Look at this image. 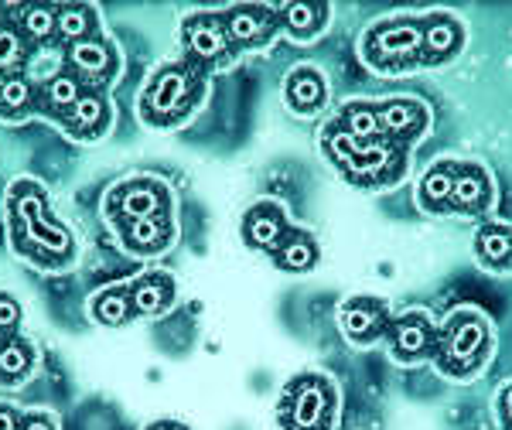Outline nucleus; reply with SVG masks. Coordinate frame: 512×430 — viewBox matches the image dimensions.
<instances>
[{
  "label": "nucleus",
  "mask_w": 512,
  "mask_h": 430,
  "mask_svg": "<svg viewBox=\"0 0 512 430\" xmlns=\"http://www.w3.org/2000/svg\"><path fill=\"white\" fill-rule=\"evenodd\" d=\"M321 151L328 161L359 188H383L396 185L407 171V147L393 140H355L338 120L321 130Z\"/></svg>",
  "instance_id": "obj_1"
},
{
  "label": "nucleus",
  "mask_w": 512,
  "mask_h": 430,
  "mask_svg": "<svg viewBox=\"0 0 512 430\" xmlns=\"http://www.w3.org/2000/svg\"><path fill=\"white\" fill-rule=\"evenodd\" d=\"M492 355V325L482 311L458 308L437 328L434 362L448 379H472Z\"/></svg>",
  "instance_id": "obj_2"
},
{
  "label": "nucleus",
  "mask_w": 512,
  "mask_h": 430,
  "mask_svg": "<svg viewBox=\"0 0 512 430\" xmlns=\"http://www.w3.org/2000/svg\"><path fill=\"white\" fill-rule=\"evenodd\" d=\"M420 41H424V18L396 14V18L376 21L362 35V62L379 76H400L420 65Z\"/></svg>",
  "instance_id": "obj_3"
},
{
  "label": "nucleus",
  "mask_w": 512,
  "mask_h": 430,
  "mask_svg": "<svg viewBox=\"0 0 512 430\" xmlns=\"http://www.w3.org/2000/svg\"><path fill=\"white\" fill-rule=\"evenodd\" d=\"M338 417V390L321 372H304L280 396L284 430H332Z\"/></svg>",
  "instance_id": "obj_4"
},
{
  "label": "nucleus",
  "mask_w": 512,
  "mask_h": 430,
  "mask_svg": "<svg viewBox=\"0 0 512 430\" xmlns=\"http://www.w3.org/2000/svg\"><path fill=\"white\" fill-rule=\"evenodd\" d=\"M11 212H14V222H18L21 236H28L38 250H45L52 256H65L72 250V236L48 219L45 195H41V188H35L31 181H21L18 185V192L11 198Z\"/></svg>",
  "instance_id": "obj_5"
},
{
  "label": "nucleus",
  "mask_w": 512,
  "mask_h": 430,
  "mask_svg": "<svg viewBox=\"0 0 512 430\" xmlns=\"http://www.w3.org/2000/svg\"><path fill=\"white\" fill-rule=\"evenodd\" d=\"M198 79L185 65H168L154 76L151 86L144 89V117L154 123H168L181 117L195 103Z\"/></svg>",
  "instance_id": "obj_6"
},
{
  "label": "nucleus",
  "mask_w": 512,
  "mask_h": 430,
  "mask_svg": "<svg viewBox=\"0 0 512 430\" xmlns=\"http://www.w3.org/2000/svg\"><path fill=\"white\" fill-rule=\"evenodd\" d=\"M390 321H393L390 304L373 294L345 297L342 308H338V328H342V335L349 338L352 345H359V349L376 345L379 338H386Z\"/></svg>",
  "instance_id": "obj_7"
},
{
  "label": "nucleus",
  "mask_w": 512,
  "mask_h": 430,
  "mask_svg": "<svg viewBox=\"0 0 512 430\" xmlns=\"http://www.w3.org/2000/svg\"><path fill=\"white\" fill-rule=\"evenodd\" d=\"M390 352L396 362L403 366H417V362L434 359L437 349V325L427 311H403L390 321V332H386Z\"/></svg>",
  "instance_id": "obj_8"
},
{
  "label": "nucleus",
  "mask_w": 512,
  "mask_h": 430,
  "mask_svg": "<svg viewBox=\"0 0 512 430\" xmlns=\"http://www.w3.org/2000/svg\"><path fill=\"white\" fill-rule=\"evenodd\" d=\"M376 113H379L383 137L400 147H407L410 140L424 137L427 127H431V110H427V103H420L414 96L383 99V103H376Z\"/></svg>",
  "instance_id": "obj_9"
},
{
  "label": "nucleus",
  "mask_w": 512,
  "mask_h": 430,
  "mask_svg": "<svg viewBox=\"0 0 512 430\" xmlns=\"http://www.w3.org/2000/svg\"><path fill=\"white\" fill-rule=\"evenodd\" d=\"M495 205V185L485 164L478 161H458V175H454V195L451 212L458 215H489Z\"/></svg>",
  "instance_id": "obj_10"
},
{
  "label": "nucleus",
  "mask_w": 512,
  "mask_h": 430,
  "mask_svg": "<svg viewBox=\"0 0 512 430\" xmlns=\"http://www.w3.org/2000/svg\"><path fill=\"white\" fill-rule=\"evenodd\" d=\"M465 48V24L448 11L424 14V41H420V65H444L458 59Z\"/></svg>",
  "instance_id": "obj_11"
},
{
  "label": "nucleus",
  "mask_w": 512,
  "mask_h": 430,
  "mask_svg": "<svg viewBox=\"0 0 512 430\" xmlns=\"http://www.w3.org/2000/svg\"><path fill=\"white\" fill-rule=\"evenodd\" d=\"M222 24H226L229 41H236V45H267L280 28V11L263 4H236L229 14H222Z\"/></svg>",
  "instance_id": "obj_12"
},
{
  "label": "nucleus",
  "mask_w": 512,
  "mask_h": 430,
  "mask_svg": "<svg viewBox=\"0 0 512 430\" xmlns=\"http://www.w3.org/2000/svg\"><path fill=\"white\" fill-rule=\"evenodd\" d=\"M291 233V222H287V212L280 209L277 202H260L246 212L243 219V239L253 246V250L274 253L284 236Z\"/></svg>",
  "instance_id": "obj_13"
},
{
  "label": "nucleus",
  "mask_w": 512,
  "mask_h": 430,
  "mask_svg": "<svg viewBox=\"0 0 512 430\" xmlns=\"http://www.w3.org/2000/svg\"><path fill=\"white\" fill-rule=\"evenodd\" d=\"M284 99L297 117H315L328 103V82L315 65H297L284 82Z\"/></svg>",
  "instance_id": "obj_14"
},
{
  "label": "nucleus",
  "mask_w": 512,
  "mask_h": 430,
  "mask_svg": "<svg viewBox=\"0 0 512 430\" xmlns=\"http://www.w3.org/2000/svg\"><path fill=\"white\" fill-rule=\"evenodd\" d=\"M113 205H117L127 222L154 219V215L168 212V195H164V188L158 185V181L137 178V181H127V185L113 192Z\"/></svg>",
  "instance_id": "obj_15"
},
{
  "label": "nucleus",
  "mask_w": 512,
  "mask_h": 430,
  "mask_svg": "<svg viewBox=\"0 0 512 430\" xmlns=\"http://www.w3.org/2000/svg\"><path fill=\"white\" fill-rule=\"evenodd\" d=\"M185 45L198 62H216L229 52V35L219 14H192L185 21Z\"/></svg>",
  "instance_id": "obj_16"
},
{
  "label": "nucleus",
  "mask_w": 512,
  "mask_h": 430,
  "mask_svg": "<svg viewBox=\"0 0 512 430\" xmlns=\"http://www.w3.org/2000/svg\"><path fill=\"white\" fill-rule=\"evenodd\" d=\"M454 175H458V161H434L431 168L424 171L417 185V205L424 212L444 215L451 212V195H454Z\"/></svg>",
  "instance_id": "obj_17"
},
{
  "label": "nucleus",
  "mask_w": 512,
  "mask_h": 430,
  "mask_svg": "<svg viewBox=\"0 0 512 430\" xmlns=\"http://www.w3.org/2000/svg\"><path fill=\"white\" fill-rule=\"evenodd\" d=\"M475 256L485 270L509 274L512 270V226L509 222H482L475 233Z\"/></svg>",
  "instance_id": "obj_18"
},
{
  "label": "nucleus",
  "mask_w": 512,
  "mask_h": 430,
  "mask_svg": "<svg viewBox=\"0 0 512 430\" xmlns=\"http://www.w3.org/2000/svg\"><path fill=\"white\" fill-rule=\"evenodd\" d=\"M332 7L318 4V0H291L280 7V28L287 31L294 41H311L328 28Z\"/></svg>",
  "instance_id": "obj_19"
},
{
  "label": "nucleus",
  "mask_w": 512,
  "mask_h": 430,
  "mask_svg": "<svg viewBox=\"0 0 512 430\" xmlns=\"http://www.w3.org/2000/svg\"><path fill=\"white\" fill-rule=\"evenodd\" d=\"M274 263L280 270H287V274H308V270L318 267V243L311 233H304V229H291V233L284 236V243L277 246L274 253Z\"/></svg>",
  "instance_id": "obj_20"
},
{
  "label": "nucleus",
  "mask_w": 512,
  "mask_h": 430,
  "mask_svg": "<svg viewBox=\"0 0 512 430\" xmlns=\"http://www.w3.org/2000/svg\"><path fill=\"white\" fill-rule=\"evenodd\" d=\"M69 62L79 76L106 79L113 72V48L103 38H82L69 48Z\"/></svg>",
  "instance_id": "obj_21"
},
{
  "label": "nucleus",
  "mask_w": 512,
  "mask_h": 430,
  "mask_svg": "<svg viewBox=\"0 0 512 430\" xmlns=\"http://www.w3.org/2000/svg\"><path fill=\"white\" fill-rule=\"evenodd\" d=\"M130 301L137 314H161L175 301V280L168 274H147L130 287Z\"/></svg>",
  "instance_id": "obj_22"
},
{
  "label": "nucleus",
  "mask_w": 512,
  "mask_h": 430,
  "mask_svg": "<svg viewBox=\"0 0 512 430\" xmlns=\"http://www.w3.org/2000/svg\"><path fill=\"white\" fill-rule=\"evenodd\" d=\"M123 239L134 253H161L171 243V222L168 215H154V219H134L123 226Z\"/></svg>",
  "instance_id": "obj_23"
},
{
  "label": "nucleus",
  "mask_w": 512,
  "mask_h": 430,
  "mask_svg": "<svg viewBox=\"0 0 512 430\" xmlns=\"http://www.w3.org/2000/svg\"><path fill=\"white\" fill-rule=\"evenodd\" d=\"M106 123H110V110H106V99L96 93H82L69 110V130L76 137H99Z\"/></svg>",
  "instance_id": "obj_24"
},
{
  "label": "nucleus",
  "mask_w": 512,
  "mask_h": 430,
  "mask_svg": "<svg viewBox=\"0 0 512 430\" xmlns=\"http://www.w3.org/2000/svg\"><path fill=\"white\" fill-rule=\"evenodd\" d=\"M338 123L355 137V140H379L383 137V127H379V113L376 103H366V99H352L338 110Z\"/></svg>",
  "instance_id": "obj_25"
},
{
  "label": "nucleus",
  "mask_w": 512,
  "mask_h": 430,
  "mask_svg": "<svg viewBox=\"0 0 512 430\" xmlns=\"http://www.w3.org/2000/svg\"><path fill=\"white\" fill-rule=\"evenodd\" d=\"M55 28L65 41H82V38H93V28H96V11L89 4H65V7H55Z\"/></svg>",
  "instance_id": "obj_26"
},
{
  "label": "nucleus",
  "mask_w": 512,
  "mask_h": 430,
  "mask_svg": "<svg viewBox=\"0 0 512 430\" xmlns=\"http://www.w3.org/2000/svg\"><path fill=\"white\" fill-rule=\"evenodd\" d=\"M93 314L103 325H123L134 314V301H130V287H103L93 297Z\"/></svg>",
  "instance_id": "obj_27"
},
{
  "label": "nucleus",
  "mask_w": 512,
  "mask_h": 430,
  "mask_svg": "<svg viewBox=\"0 0 512 430\" xmlns=\"http://www.w3.org/2000/svg\"><path fill=\"white\" fill-rule=\"evenodd\" d=\"M35 366V352L21 338H4L0 342V383H18Z\"/></svg>",
  "instance_id": "obj_28"
},
{
  "label": "nucleus",
  "mask_w": 512,
  "mask_h": 430,
  "mask_svg": "<svg viewBox=\"0 0 512 430\" xmlns=\"http://www.w3.org/2000/svg\"><path fill=\"white\" fill-rule=\"evenodd\" d=\"M31 99H35V89H31L28 79L21 76H7L4 86H0V113L4 117H18L31 106Z\"/></svg>",
  "instance_id": "obj_29"
},
{
  "label": "nucleus",
  "mask_w": 512,
  "mask_h": 430,
  "mask_svg": "<svg viewBox=\"0 0 512 430\" xmlns=\"http://www.w3.org/2000/svg\"><path fill=\"white\" fill-rule=\"evenodd\" d=\"M79 96H82V86H79V79L76 76H55V79H48V86H45V103L52 106V110H59V113H69L72 106L79 103Z\"/></svg>",
  "instance_id": "obj_30"
},
{
  "label": "nucleus",
  "mask_w": 512,
  "mask_h": 430,
  "mask_svg": "<svg viewBox=\"0 0 512 430\" xmlns=\"http://www.w3.org/2000/svg\"><path fill=\"white\" fill-rule=\"evenodd\" d=\"M24 31H28V38H35V41H48L55 35V7H48V4H35V7H28L24 11Z\"/></svg>",
  "instance_id": "obj_31"
},
{
  "label": "nucleus",
  "mask_w": 512,
  "mask_h": 430,
  "mask_svg": "<svg viewBox=\"0 0 512 430\" xmlns=\"http://www.w3.org/2000/svg\"><path fill=\"white\" fill-rule=\"evenodd\" d=\"M24 62V41L14 28H0V69H18Z\"/></svg>",
  "instance_id": "obj_32"
},
{
  "label": "nucleus",
  "mask_w": 512,
  "mask_h": 430,
  "mask_svg": "<svg viewBox=\"0 0 512 430\" xmlns=\"http://www.w3.org/2000/svg\"><path fill=\"white\" fill-rule=\"evenodd\" d=\"M18 321H21L18 301H14V297H7V294H0V335L11 338V332L18 328Z\"/></svg>",
  "instance_id": "obj_33"
},
{
  "label": "nucleus",
  "mask_w": 512,
  "mask_h": 430,
  "mask_svg": "<svg viewBox=\"0 0 512 430\" xmlns=\"http://www.w3.org/2000/svg\"><path fill=\"white\" fill-rule=\"evenodd\" d=\"M495 410H499L502 427L512 430V383H509V386H502V390H499V400H495Z\"/></svg>",
  "instance_id": "obj_34"
},
{
  "label": "nucleus",
  "mask_w": 512,
  "mask_h": 430,
  "mask_svg": "<svg viewBox=\"0 0 512 430\" xmlns=\"http://www.w3.org/2000/svg\"><path fill=\"white\" fill-rule=\"evenodd\" d=\"M18 430H55V424H52V417H45V413H31V417H21Z\"/></svg>",
  "instance_id": "obj_35"
},
{
  "label": "nucleus",
  "mask_w": 512,
  "mask_h": 430,
  "mask_svg": "<svg viewBox=\"0 0 512 430\" xmlns=\"http://www.w3.org/2000/svg\"><path fill=\"white\" fill-rule=\"evenodd\" d=\"M21 427V417L14 413L11 407H0V430H18Z\"/></svg>",
  "instance_id": "obj_36"
},
{
  "label": "nucleus",
  "mask_w": 512,
  "mask_h": 430,
  "mask_svg": "<svg viewBox=\"0 0 512 430\" xmlns=\"http://www.w3.org/2000/svg\"><path fill=\"white\" fill-rule=\"evenodd\" d=\"M151 430H185L181 424H171V420H161V424H154Z\"/></svg>",
  "instance_id": "obj_37"
},
{
  "label": "nucleus",
  "mask_w": 512,
  "mask_h": 430,
  "mask_svg": "<svg viewBox=\"0 0 512 430\" xmlns=\"http://www.w3.org/2000/svg\"><path fill=\"white\" fill-rule=\"evenodd\" d=\"M0 86H4V79H0Z\"/></svg>",
  "instance_id": "obj_38"
}]
</instances>
